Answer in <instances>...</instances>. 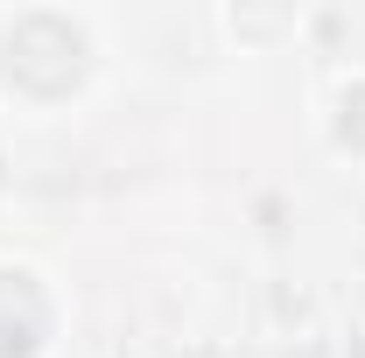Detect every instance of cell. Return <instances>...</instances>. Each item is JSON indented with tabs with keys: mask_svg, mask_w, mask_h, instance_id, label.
I'll list each match as a JSON object with an SVG mask.
<instances>
[{
	"mask_svg": "<svg viewBox=\"0 0 365 358\" xmlns=\"http://www.w3.org/2000/svg\"><path fill=\"white\" fill-rule=\"evenodd\" d=\"M323 140L344 162H365V63L330 85V98H323Z\"/></svg>",
	"mask_w": 365,
	"mask_h": 358,
	"instance_id": "3",
	"label": "cell"
},
{
	"mask_svg": "<svg viewBox=\"0 0 365 358\" xmlns=\"http://www.w3.org/2000/svg\"><path fill=\"white\" fill-rule=\"evenodd\" d=\"M98 21L78 7H0V106L56 120L98 78Z\"/></svg>",
	"mask_w": 365,
	"mask_h": 358,
	"instance_id": "1",
	"label": "cell"
},
{
	"mask_svg": "<svg viewBox=\"0 0 365 358\" xmlns=\"http://www.w3.org/2000/svg\"><path fill=\"white\" fill-rule=\"evenodd\" d=\"M63 330V302L43 267L0 260V358H49Z\"/></svg>",
	"mask_w": 365,
	"mask_h": 358,
	"instance_id": "2",
	"label": "cell"
}]
</instances>
